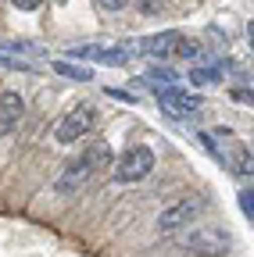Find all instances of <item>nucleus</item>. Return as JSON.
<instances>
[{
	"label": "nucleus",
	"instance_id": "obj_1",
	"mask_svg": "<svg viewBox=\"0 0 254 257\" xmlns=\"http://www.w3.org/2000/svg\"><path fill=\"white\" fill-rule=\"evenodd\" d=\"M111 161V147L108 143H93L90 150H82L79 157H72L68 165H65V172L57 175V193H75V189H82L93 175H97L104 165Z\"/></svg>",
	"mask_w": 254,
	"mask_h": 257
},
{
	"label": "nucleus",
	"instance_id": "obj_2",
	"mask_svg": "<svg viewBox=\"0 0 254 257\" xmlns=\"http://www.w3.org/2000/svg\"><path fill=\"white\" fill-rule=\"evenodd\" d=\"M150 168H154V150L150 147H129L115 165V179L118 182H140L143 175H150Z\"/></svg>",
	"mask_w": 254,
	"mask_h": 257
},
{
	"label": "nucleus",
	"instance_id": "obj_3",
	"mask_svg": "<svg viewBox=\"0 0 254 257\" xmlns=\"http://www.w3.org/2000/svg\"><path fill=\"white\" fill-rule=\"evenodd\" d=\"M93 121H97V107H93V104H75L65 118H61V125H57V140H61V143H75V140H82L86 133H93Z\"/></svg>",
	"mask_w": 254,
	"mask_h": 257
},
{
	"label": "nucleus",
	"instance_id": "obj_4",
	"mask_svg": "<svg viewBox=\"0 0 254 257\" xmlns=\"http://www.w3.org/2000/svg\"><path fill=\"white\" fill-rule=\"evenodd\" d=\"M197 211H201V200H179V204L165 207L161 218H157V232H161V236H172V232L186 229V225L197 218Z\"/></svg>",
	"mask_w": 254,
	"mask_h": 257
},
{
	"label": "nucleus",
	"instance_id": "obj_5",
	"mask_svg": "<svg viewBox=\"0 0 254 257\" xmlns=\"http://www.w3.org/2000/svg\"><path fill=\"white\" fill-rule=\"evenodd\" d=\"M22 114H25V100L18 93H0V136H8L11 128L22 121Z\"/></svg>",
	"mask_w": 254,
	"mask_h": 257
},
{
	"label": "nucleus",
	"instance_id": "obj_6",
	"mask_svg": "<svg viewBox=\"0 0 254 257\" xmlns=\"http://www.w3.org/2000/svg\"><path fill=\"white\" fill-rule=\"evenodd\" d=\"M161 96V107L168 111V114H194L197 107H201V96H190V93H179V89H161L157 93Z\"/></svg>",
	"mask_w": 254,
	"mask_h": 257
},
{
	"label": "nucleus",
	"instance_id": "obj_7",
	"mask_svg": "<svg viewBox=\"0 0 254 257\" xmlns=\"http://www.w3.org/2000/svg\"><path fill=\"white\" fill-rule=\"evenodd\" d=\"M186 246L194 250V253H204V257H218V253H226L229 239H226V236H218L215 229H208V232H194Z\"/></svg>",
	"mask_w": 254,
	"mask_h": 257
},
{
	"label": "nucleus",
	"instance_id": "obj_8",
	"mask_svg": "<svg viewBox=\"0 0 254 257\" xmlns=\"http://www.w3.org/2000/svg\"><path fill=\"white\" fill-rule=\"evenodd\" d=\"M72 57H90V61H104V64H125V50H101V47H75Z\"/></svg>",
	"mask_w": 254,
	"mask_h": 257
},
{
	"label": "nucleus",
	"instance_id": "obj_9",
	"mask_svg": "<svg viewBox=\"0 0 254 257\" xmlns=\"http://www.w3.org/2000/svg\"><path fill=\"white\" fill-rule=\"evenodd\" d=\"M176 40H179V32H161V36H150L143 50H147V54H168Z\"/></svg>",
	"mask_w": 254,
	"mask_h": 257
},
{
	"label": "nucleus",
	"instance_id": "obj_10",
	"mask_svg": "<svg viewBox=\"0 0 254 257\" xmlns=\"http://www.w3.org/2000/svg\"><path fill=\"white\" fill-rule=\"evenodd\" d=\"M54 68H57L61 75H68V79H79V82H86V79H90V72H86V68H79V64H68V61H57Z\"/></svg>",
	"mask_w": 254,
	"mask_h": 257
},
{
	"label": "nucleus",
	"instance_id": "obj_11",
	"mask_svg": "<svg viewBox=\"0 0 254 257\" xmlns=\"http://www.w3.org/2000/svg\"><path fill=\"white\" fill-rule=\"evenodd\" d=\"M147 79H150L154 86H157V82H168V86H172V82H176L179 75H176L172 68H150V72H147Z\"/></svg>",
	"mask_w": 254,
	"mask_h": 257
},
{
	"label": "nucleus",
	"instance_id": "obj_12",
	"mask_svg": "<svg viewBox=\"0 0 254 257\" xmlns=\"http://www.w3.org/2000/svg\"><path fill=\"white\" fill-rule=\"evenodd\" d=\"M190 79H194V82H215L218 68H197V72H190Z\"/></svg>",
	"mask_w": 254,
	"mask_h": 257
},
{
	"label": "nucleus",
	"instance_id": "obj_13",
	"mask_svg": "<svg viewBox=\"0 0 254 257\" xmlns=\"http://www.w3.org/2000/svg\"><path fill=\"white\" fill-rule=\"evenodd\" d=\"M136 4H140V11H143V15H161L165 0H136Z\"/></svg>",
	"mask_w": 254,
	"mask_h": 257
},
{
	"label": "nucleus",
	"instance_id": "obj_14",
	"mask_svg": "<svg viewBox=\"0 0 254 257\" xmlns=\"http://www.w3.org/2000/svg\"><path fill=\"white\" fill-rule=\"evenodd\" d=\"M129 0H97V8H104V11H122Z\"/></svg>",
	"mask_w": 254,
	"mask_h": 257
},
{
	"label": "nucleus",
	"instance_id": "obj_15",
	"mask_svg": "<svg viewBox=\"0 0 254 257\" xmlns=\"http://www.w3.org/2000/svg\"><path fill=\"white\" fill-rule=\"evenodd\" d=\"M0 64H4V68H22V72H29V64L18 61V57H4V54H0Z\"/></svg>",
	"mask_w": 254,
	"mask_h": 257
},
{
	"label": "nucleus",
	"instance_id": "obj_16",
	"mask_svg": "<svg viewBox=\"0 0 254 257\" xmlns=\"http://www.w3.org/2000/svg\"><path fill=\"white\" fill-rule=\"evenodd\" d=\"M11 4H15L18 11H36V8L43 4V0H11Z\"/></svg>",
	"mask_w": 254,
	"mask_h": 257
},
{
	"label": "nucleus",
	"instance_id": "obj_17",
	"mask_svg": "<svg viewBox=\"0 0 254 257\" xmlns=\"http://www.w3.org/2000/svg\"><path fill=\"white\" fill-rule=\"evenodd\" d=\"M240 204H243V211H247V218H250V214H254V204H250V189H247L243 197H240Z\"/></svg>",
	"mask_w": 254,
	"mask_h": 257
},
{
	"label": "nucleus",
	"instance_id": "obj_18",
	"mask_svg": "<svg viewBox=\"0 0 254 257\" xmlns=\"http://www.w3.org/2000/svg\"><path fill=\"white\" fill-rule=\"evenodd\" d=\"M57 4H68V0H57Z\"/></svg>",
	"mask_w": 254,
	"mask_h": 257
}]
</instances>
